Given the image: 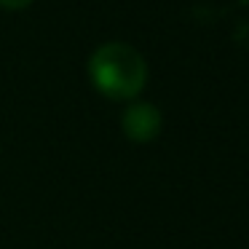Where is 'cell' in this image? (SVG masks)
I'll list each match as a JSON object with an SVG mask.
<instances>
[{
  "mask_svg": "<svg viewBox=\"0 0 249 249\" xmlns=\"http://www.w3.org/2000/svg\"><path fill=\"white\" fill-rule=\"evenodd\" d=\"M89 81L113 102H134L147 86V62L129 43H102L89 56Z\"/></svg>",
  "mask_w": 249,
  "mask_h": 249,
  "instance_id": "cell-1",
  "label": "cell"
},
{
  "mask_svg": "<svg viewBox=\"0 0 249 249\" xmlns=\"http://www.w3.org/2000/svg\"><path fill=\"white\" fill-rule=\"evenodd\" d=\"M33 3L35 0H0V8H6V11H24Z\"/></svg>",
  "mask_w": 249,
  "mask_h": 249,
  "instance_id": "cell-3",
  "label": "cell"
},
{
  "mask_svg": "<svg viewBox=\"0 0 249 249\" xmlns=\"http://www.w3.org/2000/svg\"><path fill=\"white\" fill-rule=\"evenodd\" d=\"M161 126H163L161 110L150 102H140V99L126 105L124 115H121V129H124L126 140L137 142V145L153 142L161 134Z\"/></svg>",
  "mask_w": 249,
  "mask_h": 249,
  "instance_id": "cell-2",
  "label": "cell"
}]
</instances>
